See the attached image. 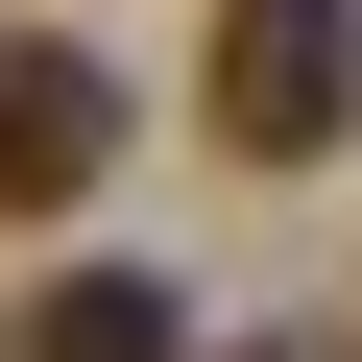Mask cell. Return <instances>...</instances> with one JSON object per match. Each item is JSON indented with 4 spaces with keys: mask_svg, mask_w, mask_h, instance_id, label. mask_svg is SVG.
I'll return each instance as SVG.
<instances>
[{
    "mask_svg": "<svg viewBox=\"0 0 362 362\" xmlns=\"http://www.w3.org/2000/svg\"><path fill=\"white\" fill-rule=\"evenodd\" d=\"M218 145L242 169H338L362 145V0H218Z\"/></svg>",
    "mask_w": 362,
    "mask_h": 362,
    "instance_id": "6da1fadb",
    "label": "cell"
},
{
    "mask_svg": "<svg viewBox=\"0 0 362 362\" xmlns=\"http://www.w3.org/2000/svg\"><path fill=\"white\" fill-rule=\"evenodd\" d=\"M97 169H121V73L73 25H25V49H0V218H73Z\"/></svg>",
    "mask_w": 362,
    "mask_h": 362,
    "instance_id": "7a4b0ae2",
    "label": "cell"
},
{
    "mask_svg": "<svg viewBox=\"0 0 362 362\" xmlns=\"http://www.w3.org/2000/svg\"><path fill=\"white\" fill-rule=\"evenodd\" d=\"M0 362H194V314H169L145 266H49L25 314H0Z\"/></svg>",
    "mask_w": 362,
    "mask_h": 362,
    "instance_id": "3957f363",
    "label": "cell"
},
{
    "mask_svg": "<svg viewBox=\"0 0 362 362\" xmlns=\"http://www.w3.org/2000/svg\"><path fill=\"white\" fill-rule=\"evenodd\" d=\"M242 362H338V338H242Z\"/></svg>",
    "mask_w": 362,
    "mask_h": 362,
    "instance_id": "277c9868",
    "label": "cell"
}]
</instances>
